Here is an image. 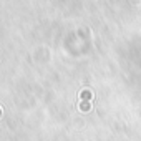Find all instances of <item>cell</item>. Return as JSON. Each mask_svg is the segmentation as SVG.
I'll list each match as a JSON object with an SVG mask.
<instances>
[{"label":"cell","instance_id":"6da1fadb","mask_svg":"<svg viewBox=\"0 0 141 141\" xmlns=\"http://www.w3.org/2000/svg\"><path fill=\"white\" fill-rule=\"evenodd\" d=\"M81 98H91V91H88V90H85V91L81 93Z\"/></svg>","mask_w":141,"mask_h":141},{"label":"cell","instance_id":"7a4b0ae2","mask_svg":"<svg viewBox=\"0 0 141 141\" xmlns=\"http://www.w3.org/2000/svg\"><path fill=\"white\" fill-rule=\"evenodd\" d=\"M81 109H90V105L88 103H81Z\"/></svg>","mask_w":141,"mask_h":141}]
</instances>
